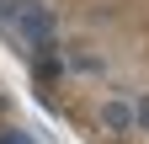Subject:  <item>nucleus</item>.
<instances>
[{
	"label": "nucleus",
	"mask_w": 149,
	"mask_h": 144,
	"mask_svg": "<svg viewBox=\"0 0 149 144\" xmlns=\"http://www.w3.org/2000/svg\"><path fill=\"white\" fill-rule=\"evenodd\" d=\"M53 11L43 6V0H22V16H16V32L27 38V48L37 53V48H53Z\"/></svg>",
	"instance_id": "nucleus-1"
},
{
	"label": "nucleus",
	"mask_w": 149,
	"mask_h": 144,
	"mask_svg": "<svg viewBox=\"0 0 149 144\" xmlns=\"http://www.w3.org/2000/svg\"><path fill=\"white\" fill-rule=\"evenodd\" d=\"M101 123H107L112 134H128V128H133V101H123V96L107 101V107H101Z\"/></svg>",
	"instance_id": "nucleus-2"
},
{
	"label": "nucleus",
	"mask_w": 149,
	"mask_h": 144,
	"mask_svg": "<svg viewBox=\"0 0 149 144\" xmlns=\"http://www.w3.org/2000/svg\"><path fill=\"white\" fill-rule=\"evenodd\" d=\"M32 69H37V80H43V85L64 75V64H59V53H53V48H37V64H32Z\"/></svg>",
	"instance_id": "nucleus-3"
},
{
	"label": "nucleus",
	"mask_w": 149,
	"mask_h": 144,
	"mask_svg": "<svg viewBox=\"0 0 149 144\" xmlns=\"http://www.w3.org/2000/svg\"><path fill=\"white\" fill-rule=\"evenodd\" d=\"M16 16H22V0H0V27H16Z\"/></svg>",
	"instance_id": "nucleus-4"
},
{
	"label": "nucleus",
	"mask_w": 149,
	"mask_h": 144,
	"mask_svg": "<svg viewBox=\"0 0 149 144\" xmlns=\"http://www.w3.org/2000/svg\"><path fill=\"white\" fill-rule=\"evenodd\" d=\"M133 128H149V96H133Z\"/></svg>",
	"instance_id": "nucleus-5"
},
{
	"label": "nucleus",
	"mask_w": 149,
	"mask_h": 144,
	"mask_svg": "<svg viewBox=\"0 0 149 144\" xmlns=\"http://www.w3.org/2000/svg\"><path fill=\"white\" fill-rule=\"evenodd\" d=\"M0 144H37L27 128H0Z\"/></svg>",
	"instance_id": "nucleus-6"
},
{
	"label": "nucleus",
	"mask_w": 149,
	"mask_h": 144,
	"mask_svg": "<svg viewBox=\"0 0 149 144\" xmlns=\"http://www.w3.org/2000/svg\"><path fill=\"white\" fill-rule=\"evenodd\" d=\"M69 69H80V75H96L101 59H91V53H80V59H69Z\"/></svg>",
	"instance_id": "nucleus-7"
}]
</instances>
